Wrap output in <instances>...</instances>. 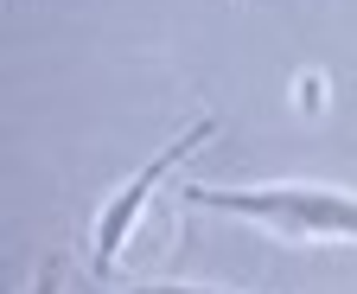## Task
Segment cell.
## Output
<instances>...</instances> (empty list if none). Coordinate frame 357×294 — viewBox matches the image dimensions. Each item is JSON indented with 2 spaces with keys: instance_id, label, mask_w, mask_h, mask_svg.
<instances>
[{
  "instance_id": "3957f363",
  "label": "cell",
  "mask_w": 357,
  "mask_h": 294,
  "mask_svg": "<svg viewBox=\"0 0 357 294\" xmlns=\"http://www.w3.org/2000/svg\"><path fill=\"white\" fill-rule=\"evenodd\" d=\"M294 103H300L306 115H319V109H326V77H300V96H294Z\"/></svg>"
},
{
  "instance_id": "6da1fadb",
  "label": "cell",
  "mask_w": 357,
  "mask_h": 294,
  "mask_svg": "<svg viewBox=\"0 0 357 294\" xmlns=\"http://www.w3.org/2000/svg\"><path fill=\"white\" fill-rule=\"evenodd\" d=\"M192 205L230 212L287 243H319V237H357V192L344 186H255V192H223V186H185Z\"/></svg>"
},
{
  "instance_id": "7a4b0ae2",
  "label": "cell",
  "mask_w": 357,
  "mask_h": 294,
  "mask_svg": "<svg viewBox=\"0 0 357 294\" xmlns=\"http://www.w3.org/2000/svg\"><path fill=\"white\" fill-rule=\"evenodd\" d=\"M211 135H217V122H211V115H198L192 128L178 135V141H166V147H160V154H153V160L141 166V173L128 179V186H115V192H109L102 218H96V237H89V243H96V269H102V275L121 263V243H128V230H134V224H141V212H147L153 186H160V179L172 173V166H178V160H185V154L198 147V141H211Z\"/></svg>"
},
{
  "instance_id": "5b68a950",
  "label": "cell",
  "mask_w": 357,
  "mask_h": 294,
  "mask_svg": "<svg viewBox=\"0 0 357 294\" xmlns=\"http://www.w3.org/2000/svg\"><path fill=\"white\" fill-rule=\"evenodd\" d=\"M58 281H64V275H58V263H45V269H38V281H32V294H58Z\"/></svg>"
},
{
  "instance_id": "277c9868",
  "label": "cell",
  "mask_w": 357,
  "mask_h": 294,
  "mask_svg": "<svg viewBox=\"0 0 357 294\" xmlns=\"http://www.w3.org/2000/svg\"><path fill=\"white\" fill-rule=\"evenodd\" d=\"M128 294H236V288H185V281H166V288H128Z\"/></svg>"
}]
</instances>
